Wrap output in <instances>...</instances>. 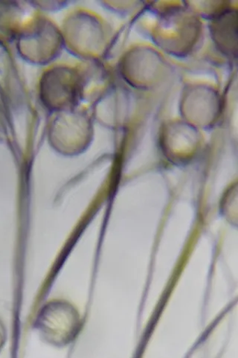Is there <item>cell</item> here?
I'll return each instance as SVG.
<instances>
[{"instance_id":"cell-1","label":"cell","mask_w":238,"mask_h":358,"mask_svg":"<svg viewBox=\"0 0 238 358\" xmlns=\"http://www.w3.org/2000/svg\"><path fill=\"white\" fill-rule=\"evenodd\" d=\"M79 324L76 309L64 300L54 299L40 310L35 328L45 343L61 348L74 340Z\"/></svg>"},{"instance_id":"cell-2","label":"cell","mask_w":238,"mask_h":358,"mask_svg":"<svg viewBox=\"0 0 238 358\" xmlns=\"http://www.w3.org/2000/svg\"><path fill=\"white\" fill-rule=\"evenodd\" d=\"M19 11L10 3H0V41L13 36L17 27Z\"/></svg>"},{"instance_id":"cell-3","label":"cell","mask_w":238,"mask_h":358,"mask_svg":"<svg viewBox=\"0 0 238 358\" xmlns=\"http://www.w3.org/2000/svg\"><path fill=\"white\" fill-rule=\"evenodd\" d=\"M7 341V330L4 323L0 320V351L3 350Z\"/></svg>"}]
</instances>
